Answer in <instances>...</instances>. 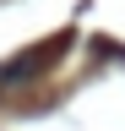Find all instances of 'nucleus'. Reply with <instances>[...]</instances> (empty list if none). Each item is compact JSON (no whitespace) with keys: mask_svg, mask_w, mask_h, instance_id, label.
Instances as JSON below:
<instances>
[{"mask_svg":"<svg viewBox=\"0 0 125 131\" xmlns=\"http://www.w3.org/2000/svg\"><path fill=\"white\" fill-rule=\"evenodd\" d=\"M65 49H71V33H54L49 44H38V49H27V55H17V60H11V66H6V82H17V77H38L44 66H54Z\"/></svg>","mask_w":125,"mask_h":131,"instance_id":"f257e3e1","label":"nucleus"}]
</instances>
